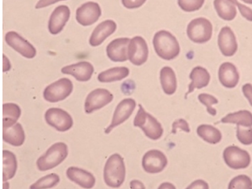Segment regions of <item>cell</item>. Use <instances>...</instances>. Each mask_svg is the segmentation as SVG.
Wrapping results in <instances>:
<instances>
[{
    "label": "cell",
    "mask_w": 252,
    "mask_h": 189,
    "mask_svg": "<svg viewBox=\"0 0 252 189\" xmlns=\"http://www.w3.org/2000/svg\"><path fill=\"white\" fill-rule=\"evenodd\" d=\"M62 72L74 76L79 82H88L94 73V67L92 63L81 62L70 66H64L62 68Z\"/></svg>",
    "instance_id": "ac0fdd59"
},
{
    "label": "cell",
    "mask_w": 252,
    "mask_h": 189,
    "mask_svg": "<svg viewBox=\"0 0 252 189\" xmlns=\"http://www.w3.org/2000/svg\"><path fill=\"white\" fill-rule=\"evenodd\" d=\"M218 47L220 53L225 57H231L238 49V44L233 31L229 27H224L220 29L218 35Z\"/></svg>",
    "instance_id": "2e32d148"
},
{
    "label": "cell",
    "mask_w": 252,
    "mask_h": 189,
    "mask_svg": "<svg viewBox=\"0 0 252 189\" xmlns=\"http://www.w3.org/2000/svg\"><path fill=\"white\" fill-rule=\"evenodd\" d=\"M160 83L163 92L167 94H173L177 90V77L175 72L169 66H164L160 71Z\"/></svg>",
    "instance_id": "cb8c5ba5"
},
{
    "label": "cell",
    "mask_w": 252,
    "mask_h": 189,
    "mask_svg": "<svg viewBox=\"0 0 252 189\" xmlns=\"http://www.w3.org/2000/svg\"><path fill=\"white\" fill-rule=\"evenodd\" d=\"M190 79L192 82L189 84V92H187L185 98L188 97V94L192 93L195 89H202L208 87L210 82V73L207 69L202 66H196L192 69L190 73Z\"/></svg>",
    "instance_id": "7402d4cb"
},
{
    "label": "cell",
    "mask_w": 252,
    "mask_h": 189,
    "mask_svg": "<svg viewBox=\"0 0 252 189\" xmlns=\"http://www.w3.org/2000/svg\"><path fill=\"white\" fill-rule=\"evenodd\" d=\"M197 98H198L200 102L203 104L207 107V110L211 116H215L217 115V110L213 107V105L218 103V100L217 98L211 95V94H205V93L200 94Z\"/></svg>",
    "instance_id": "836d02e7"
},
{
    "label": "cell",
    "mask_w": 252,
    "mask_h": 189,
    "mask_svg": "<svg viewBox=\"0 0 252 189\" xmlns=\"http://www.w3.org/2000/svg\"><path fill=\"white\" fill-rule=\"evenodd\" d=\"M223 158L226 165L233 169L246 168L251 163L249 153L237 146H228L224 150Z\"/></svg>",
    "instance_id": "ba28073f"
},
{
    "label": "cell",
    "mask_w": 252,
    "mask_h": 189,
    "mask_svg": "<svg viewBox=\"0 0 252 189\" xmlns=\"http://www.w3.org/2000/svg\"><path fill=\"white\" fill-rule=\"evenodd\" d=\"M135 107H136V102L131 98L125 99L119 103L115 110L111 124L105 129V134H110V132L114 128H116V126L126 122L131 116Z\"/></svg>",
    "instance_id": "8fae6325"
},
{
    "label": "cell",
    "mask_w": 252,
    "mask_h": 189,
    "mask_svg": "<svg viewBox=\"0 0 252 189\" xmlns=\"http://www.w3.org/2000/svg\"><path fill=\"white\" fill-rule=\"evenodd\" d=\"M245 3H249V4H252V0H242Z\"/></svg>",
    "instance_id": "f6af8a7d"
},
{
    "label": "cell",
    "mask_w": 252,
    "mask_h": 189,
    "mask_svg": "<svg viewBox=\"0 0 252 189\" xmlns=\"http://www.w3.org/2000/svg\"><path fill=\"white\" fill-rule=\"evenodd\" d=\"M101 16V8L97 3L87 2L76 9V21L82 26H91Z\"/></svg>",
    "instance_id": "4fadbf2b"
},
{
    "label": "cell",
    "mask_w": 252,
    "mask_h": 189,
    "mask_svg": "<svg viewBox=\"0 0 252 189\" xmlns=\"http://www.w3.org/2000/svg\"><path fill=\"white\" fill-rule=\"evenodd\" d=\"M205 0H178V4L181 9L190 13L199 10L204 4Z\"/></svg>",
    "instance_id": "d6a6232c"
},
{
    "label": "cell",
    "mask_w": 252,
    "mask_h": 189,
    "mask_svg": "<svg viewBox=\"0 0 252 189\" xmlns=\"http://www.w3.org/2000/svg\"><path fill=\"white\" fill-rule=\"evenodd\" d=\"M113 99V94L108 90L102 88L94 90L87 96L85 101V111L87 114H92L110 104Z\"/></svg>",
    "instance_id": "9c48e42d"
},
{
    "label": "cell",
    "mask_w": 252,
    "mask_h": 189,
    "mask_svg": "<svg viewBox=\"0 0 252 189\" xmlns=\"http://www.w3.org/2000/svg\"><path fill=\"white\" fill-rule=\"evenodd\" d=\"M126 169L123 158L114 154L108 158L104 168V181L110 188L117 189L126 179Z\"/></svg>",
    "instance_id": "7a4b0ae2"
},
{
    "label": "cell",
    "mask_w": 252,
    "mask_h": 189,
    "mask_svg": "<svg viewBox=\"0 0 252 189\" xmlns=\"http://www.w3.org/2000/svg\"><path fill=\"white\" fill-rule=\"evenodd\" d=\"M3 141L15 147L24 145L25 133L23 126L19 123H16L9 127H3Z\"/></svg>",
    "instance_id": "603a6c76"
},
{
    "label": "cell",
    "mask_w": 252,
    "mask_h": 189,
    "mask_svg": "<svg viewBox=\"0 0 252 189\" xmlns=\"http://www.w3.org/2000/svg\"><path fill=\"white\" fill-rule=\"evenodd\" d=\"M60 1H65V0H39L36 4L35 8L37 9L39 8H45V7H48V6L54 4V3L60 2Z\"/></svg>",
    "instance_id": "ab89813d"
},
{
    "label": "cell",
    "mask_w": 252,
    "mask_h": 189,
    "mask_svg": "<svg viewBox=\"0 0 252 189\" xmlns=\"http://www.w3.org/2000/svg\"><path fill=\"white\" fill-rule=\"evenodd\" d=\"M117 29V25L113 20H105L100 23L94 29L90 37V44L92 47H98L102 44L108 37L113 34Z\"/></svg>",
    "instance_id": "d6986e66"
},
{
    "label": "cell",
    "mask_w": 252,
    "mask_h": 189,
    "mask_svg": "<svg viewBox=\"0 0 252 189\" xmlns=\"http://www.w3.org/2000/svg\"><path fill=\"white\" fill-rule=\"evenodd\" d=\"M71 15L70 8L66 5H60L54 9L48 22V30L51 34L57 35L63 31Z\"/></svg>",
    "instance_id": "e0dca14e"
},
{
    "label": "cell",
    "mask_w": 252,
    "mask_h": 189,
    "mask_svg": "<svg viewBox=\"0 0 252 189\" xmlns=\"http://www.w3.org/2000/svg\"><path fill=\"white\" fill-rule=\"evenodd\" d=\"M60 182V178L56 173H51L47 176L38 179L35 184L30 186L31 189H52L57 186Z\"/></svg>",
    "instance_id": "4dcf8cb0"
},
{
    "label": "cell",
    "mask_w": 252,
    "mask_h": 189,
    "mask_svg": "<svg viewBox=\"0 0 252 189\" xmlns=\"http://www.w3.org/2000/svg\"><path fill=\"white\" fill-rule=\"evenodd\" d=\"M213 24L205 18H197L189 23L187 35L189 39L196 43L208 42L213 36Z\"/></svg>",
    "instance_id": "5b68a950"
},
{
    "label": "cell",
    "mask_w": 252,
    "mask_h": 189,
    "mask_svg": "<svg viewBox=\"0 0 252 189\" xmlns=\"http://www.w3.org/2000/svg\"><path fill=\"white\" fill-rule=\"evenodd\" d=\"M188 189H209V187H208V184L206 183V182L203 181V180H197V181L193 182L190 186L188 187L187 188Z\"/></svg>",
    "instance_id": "60d3db41"
},
{
    "label": "cell",
    "mask_w": 252,
    "mask_h": 189,
    "mask_svg": "<svg viewBox=\"0 0 252 189\" xmlns=\"http://www.w3.org/2000/svg\"><path fill=\"white\" fill-rule=\"evenodd\" d=\"M231 3H233L234 5L237 6L239 8L240 13L244 17L245 19L248 21L252 22V9L248 8L247 6L243 5L240 3L237 0H229Z\"/></svg>",
    "instance_id": "d590c367"
},
{
    "label": "cell",
    "mask_w": 252,
    "mask_h": 189,
    "mask_svg": "<svg viewBox=\"0 0 252 189\" xmlns=\"http://www.w3.org/2000/svg\"><path fill=\"white\" fill-rule=\"evenodd\" d=\"M158 189H175V187L173 186V184H169V183H164V184H161Z\"/></svg>",
    "instance_id": "ee69618b"
},
{
    "label": "cell",
    "mask_w": 252,
    "mask_h": 189,
    "mask_svg": "<svg viewBox=\"0 0 252 189\" xmlns=\"http://www.w3.org/2000/svg\"><path fill=\"white\" fill-rule=\"evenodd\" d=\"M129 70L126 66L114 67L108 69L106 71H102L98 75V81L102 83L107 82H118L129 76Z\"/></svg>",
    "instance_id": "d4e9b609"
},
{
    "label": "cell",
    "mask_w": 252,
    "mask_h": 189,
    "mask_svg": "<svg viewBox=\"0 0 252 189\" xmlns=\"http://www.w3.org/2000/svg\"><path fill=\"white\" fill-rule=\"evenodd\" d=\"M66 176L71 181L83 189H92L95 184V179L92 173L76 167H70L66 170Z\"/></svg>",
    "instance_id": "44dd1931"
},
{
    "label": "cell",
    "mask_w": 252,
    "mask_h": 189,
    "mask_svg": "<svg viewBox=\"0 0 252 189\" xmlns=\"http://www.w3.org/2000/svg\"><path fill=\"white\" fill-rule=\"evenodd\" d=\"M242 92H243L245 97L247 98L252 106V85L250 83L245 84L242 87Z\"/></svg>",
    "instance_id": "f35d334b"
},
{
    "label": "cell",
    "mask_w": 252,
    "mask_h": 189,
    "mask_svg": "<svg viewBox=\"0 0 252 189\" xmlns=\"http://www.w3.org/2000/svg\"><path fill=\"white\" fill-rule=\"evenodd\" d=\"M224 124H236L237 126L252 127V113L249 110H240L237 112L230 113L220 120Z\"/></svg>",
    "instance_id": "484cf974"
},
{
    "label": "cell",
    "mask_w": 252,
    "mask_h": 189,
    "mask_svg": "<svg viewBox=\"0 0 252 189\" xmlns=\"http://www.w3.org/2000/svg\"><path fill=\"white\" fill-rule=\"evenodd\" d=\"M5 40L9 47L20 53L24 58L32 59L37 54L36 48L16 32L11 31L7 32Z\"/></svg>",
    "instance_id": "5bb4252c"
},
{
    "label": "cell",
    "mask_w": 252,
    "mask_h": 189,
    "mask_svg": "<svg viewBox=\"0 0 252 189\" xmlns=\"http://www.w3.org/2000/svg\"><path fill=\"white\" fill-rule=\"evenodd\" d=\"M218 78L223 87L234 88L239 82V72L232 63H224L219 67Z\"/></svg>",
    "instance_id": "ffe728a7"
},
{
    "label": "cell",
    "mask_w": 252,
    "mask_h": 189,
    "mask_svg": "<svg viewBox=\"0 0 252 189\" xmlns=\"http://www.w3.org/2000/svg\"><path fill=\"white\" fill-rule=\"evenodd\" d=\"M128 56L133 65L141 66L145 64L149 57V48L146 41L139 36L130 39L128 47Z\"/></svg>",
    "instance_id": "30bf717a"
},
{
    "label": "cell",
    "mask_w": 252,
    "mask_h": 189,
    "mask_svg": "<svg viewBox=\"0 0 252 189\" xmlns=\"http://www.w3.org/2000/svg\"><path fill=\"white\" fill-rule=\"evenodd\" d=\"M229 189H252V180L247 175H239L234 178L228 186Z\"/></svg>",
    "instance_id": "1f68e13d"
},
{
    "label": "cell",
    "mask_w": 252,
    "mask_h": 189,
    "mask_svg": "<svg viewBox=\"0 0 252 189\" xmlns=\"http://www.w3.org/2000/svg\"><path fill=\"white\" fill-rule=\"evenodd\" d=\"M121 1L126 8L132 9V8H138L141 7L147 0H121Z\"/></svg>",
    "instance_id": "74e56055"
},
{
    "label": "cell",
    "mask_w": 252,
    "mask_h": 189,
    "mask_svg": "<svg viewBox=\"0 0 252 189\" xmlns=\"http://www.w3.org/2000/svg\"><path fill=\"white\" fill-rule=\"evenodd\" d=\"M197 135L204 141L212 145L218 144L221 140L222 135L219 129L210 125H201L197 129Z\"/></svg>",
    "instance_id": "83f0119b"
},
{
    "label": "cell",
    "mask_w": 252,
    "mask_h": 189,
    "mask_svg": "<svg viewBox=\"0 0 252 189\" xmlns=\"http://www.w3.org/2000/svg\"><path fill=\"white\" fill-rule=\"evenodd\" d=\"M134 127L140 128L145 135L153 140L160 139L163 134V129L161 124L145 111L143 105H139V110L134 120Z\"/></svg>",
    "instance_id": "277c9868"
},
{
    "label": "cell",
    "mask_w": 252,
    "mask_h": 189,
    "mask_svg": "<svg viewBox=\"0 0 252 189\" xmlns=\"http://www.w3.org/2000/svg\"><path fill=\"white\" fill-rule=\"evenodd\" d=\"M68 155V148L65 143L58 142L52 145L47 152L37 160V168L40 171L50 170L56 168L66 159Z\"/></svg>",
    "instance_id": "3957f363"
},
{
    "label": "cell",
    "mask_w": 252,
    "mask_h": 189,
    "mask_svg": "<svg viewBox=\"0 0 252 189\" xmlns=\"http://www.w3.org/2000/svg\"><path fill=\"white\" fill-rule=\"evenodd\" d=\"M236 137L242 145H252V127H248V129H244L242 128V126H237Z\"/></svg>",
    "instance_id": "e575fe53"
},
{
    "label": "cell",
    "mask_w": 252,
    "mask_h": 189,
    "mask_svg": "<svg viewBox=\"0 0 252 189\" xmlns=\"http://www.w3.org/2000/svg\"><path fill=\"white\" fill-rule=\"evenodd\" d=\"M130 39L128 37L116 38L106 47L108 58L115 63H123L129 59L128 47Z\"/></svg>",
    "instance_id": "9a60e30c"
},
{
    "label": "cell",
    "mask_w": 252,
    "mask_h": 189,
    "mask_svg": "<svg viewBox=\"0 0 252 189\" xmlns=\"http://www.w3.org/2000/svg\"><path fill=\"white\" fill-rule=\"evenodd\" d=\"M130 188L134 189H145V185L142 184L141 182L138 181V180H134V181L130 182Z\"/></svg>",
    "instance_id": "b9f144b4"
},
{
    "label": "cell",
    "mask_w": 252,
    "mask_h": 189,
    "mask_svg": "<svg viewBox=\"0 0 252 189\" xmlns=\"http://www.w3.org/2000/svg\"><path fill=\"white\" fill-rule=\"evenodd\" d=\"M172 133L176 134L178 129H182L184 132L189 133L190 132V128H189V123L187 122L184 119H179L177 121H174L172 126Z\"/></svg>",
    "instance_id": "8d00e7d4"
},
{
    "label": "cell",
    "mask_w": 252,
    "mask_h": 189,
    "mask_svg": "<svg viewBox=\"0 0 252 189\" xmlns=\"http://www.w3.org/2000/svg\"><path fill=\"white\" fill-rule=\"evenodd\" d=\"M214 7L220 19L231 21L236 18V7L229 0H214Z\"/></svg>",
    "instance_id": "f1b7e54d"
},
{
    "label": "cell",
    "mask_w": 252,
    "mask_h": 189,
    "mask_svg": "<svg viewBox=\"0 0 252 189\" xmlns=\"http://www.w3.org/2000/svg\"><path fill=\"white\" fill-rule=\"evenodd\" d=\"M45 121L58 131H67L73 126L71 115L60 108H50L45 113Z\"/></svg>",
    "instance_id": "52a82bcc"
},
{
    "label": "cell",
    "mask_w": 252,
    "mask_h": 189,
    "mask_svg": "<svg viewBox=\"0 0 252 189\" xmlns=\"http://www.w3.org/2000/svg\"><path fill=\"white\" fill-rule=\"evenodd\" d=\"M72 91L73 84L71 80L61 78L45 88L43 97L48 102H58L68 97Z\"/></svg>",
    "instance_id": "8992f818"
},
{
    "label": "cell",
    "mask_w": 252,
    "mask_h": 189,
    "mask_svg": "<svg viewBox=\"0 0 252 189\" xmlns=\"http://www.w3.org/2000/svg\"><path fill=\"white\" fill-rule=\"evenodd\" d=\"M21 116V109L14 103L3 105V127H9L17 123Z\"/></svg>",
    "instance_id": "f546056e"
},
{
    "label": "cell",
    "mask_w": 252,
    "mask_h": 189,
    "mask_svg": "<svg viewBox=\"0 0 252 189\" xmlns=\"http://www.w3.org/2000/svg\"><path fill=\"white\" fill-rule=\"evenodd\" d=\"M153 44L155 53L163 60H173L180 53V46L176 37L165 30H161L155 33Z\"/></svg>",
    "instance_id": "6da1fadb"
},
{
    "label": "cell",
    "mask_w": 252,
    "mask_h": 189,
    "mask_svg": "<svg viewBox=\"0 0 252 189\" xmlns=\"http://www.w3.org/2000/svg\"><path fill=\"white\" fill-rule=\"evenodd\" d=\"M18 168V162L13 153L8 150L3 151V180L8 181L15 176Z\"/></svg>",
    "instance_id": "4316f807"
},
{
    "label": "cell",
    "mask_w": 252,
    "mask_h": 189,
    "mask_svg": "<svg viewBox=\"0 0 252 189\" xmlns=\"http://www.w3.org/2000/svg\"><path fill=\"white\" fill-rule=\"evenodd\" d=\"M168 159L166 155L159 150H152L148 151L142 159V166L148 173H158L166 168Z\"/></svg>",
    "instance_id": "7c38bea8"
},
{
    "label": "cell",
    "mask_w": 252,
    "mask_h": 189,
    "mask_svg": "<svg viewBox=\"0 0 252 189\" xmlns=\"http://www.w3.org/2000/svg\"><path fill=\"white\" fill-rule=\"evenodd\" d=\"M3 71L5 72V71H9L11 69V64L9 63V60H8V58H6L5 55L3 56Z\"/></svg>",
    "instance_id": "7bdbcfd3"
}]
</instances>
